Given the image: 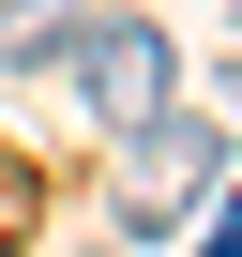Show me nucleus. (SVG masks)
Returning a JSON list of instances; mask_svg holds the SVG:
<instances>
[{
	"label": "nucleus",
	"mask_w": 242,
	"mask_h": 257,
	"mask_svg": "<svg viewBox=\"0 0 242 257\" xmlns=\"http://www.w3.org/2000/svg\"><path fill=\"white\" fill-rule=\"evenodd\" d=\"M121 152V227H137V242H167L212 182H227V121H182V106H152L137 121V137H106Z\"/></svg>",
	"instance_id": "obj_1"
},
{
	"label": "nucleus",
	"mask_w": 242,
	"mask_h": 257,
	"mask_svg": "<svg viewBox=\"0 0 242 257\" xmlns=\"http://www.w3.org/2000/svg\"><path fill=\"white\" fill-rule=\"evenodd\" d=\"M76 121H106V137H137L152 106H182V46L152 31V16H76Z\"/></svg>",
	"instance_id": "obj_2"
},
{
	"label": "nucleus",
	"mask_w": 242,
	"mask_h": 257,
	"mask_svg": "<svg viewBox=\"0 0 242 257\" xmlns=\"http://www.w3.org/2000/svg\"><path fill=\"white\" fill-rule=\"evenodd\" d=\"M76 16H91V0H0V76H46L76 46Z\"/></svg>",
	"instance_id": "obj_3"
}]
</instances>
